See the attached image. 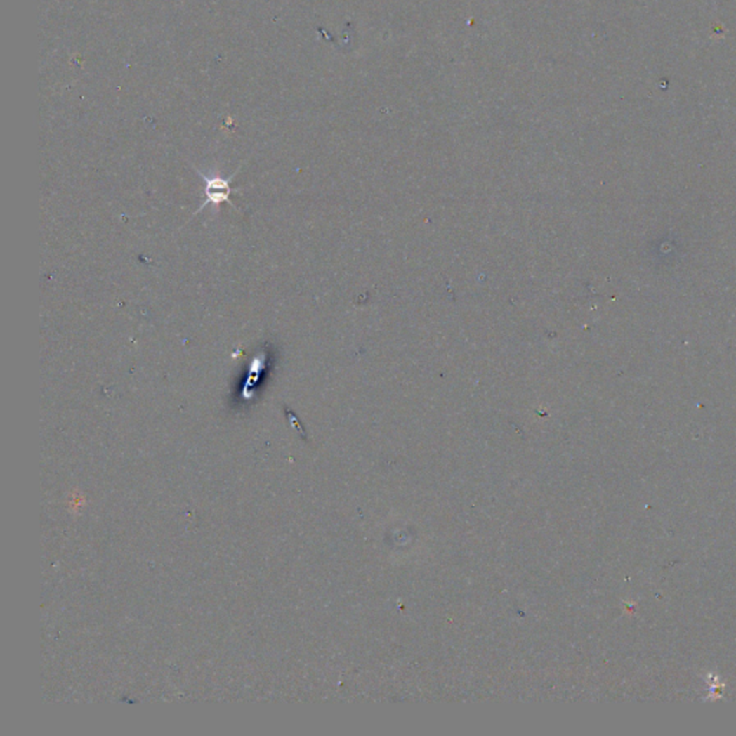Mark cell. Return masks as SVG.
I'll return each mask as SVG.
<instances>
[{
	"label": "cell",
	"mask_w": 736,
	"mask_h": 736,
	"mask_svg": "<svg viewBox=\"0 0 736 736\" xmlns=\"http://www.w3.org/2000/svg\"><path fill=\"white\" fill-rule=\"evenodd\" d=\"M204 180V193H206V202L202 204V207L197 210V213L204 209L207 204L219 206L221 203H230V180L223 178L221 174L214 176H204L199 173ZM196 213V214H197Z\"/></svg>",
	"instance_id": "1"
}]
</instances>
